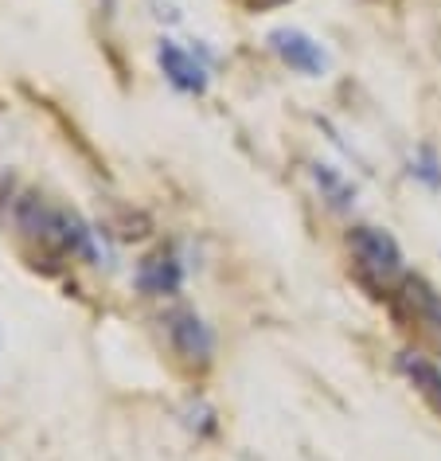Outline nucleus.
Here are the masks:
<instances>
[{"instance_id": "f257e3e1", "label": "nucleus", "mask_w": 441, "mask_h": 461, "mask_svg": "<svg viewBox=\"0 0 441 461\" xmlns=\"http://www.w3.org/2000/svg\"><path fill=\"white\" fill-rule=\"evenodd\" d=\"M356 255V267L375 282H394L402 274V250L399 243L387 235L382 227H356L352 239H347Z\"/></svg>"}, {"instance_id": "f03ea898", "label": "nucleus", "mask_w": 441, "mask_h": 461, "mask_svg": "<svg viewBox=\"0 0 441 461\" xmlns=\"http://www.w3.org/2000/svg\"><path fill=\"white\" fill-rule=\"evenodd\" d=\"M270 48L277 51V59L289 63L301 75H324V67H328V59H324V51H320V43L309 40L305 32H297V28H277V32H270Z\"/></svg>"}, {"instance_id": "7ed1b4c3", "label": "nucleus", "mask_w": 441, "mask_h": 461, "mask_svg": "<svg viewBox=\"0 0 441 461\" xmlns=\"http://www.w3.org/2000/svg\"><path fill=\"white\" fill-rule=\"evenodd\" d=\"M157 63H160V71H165V78L176 90H184V95H203L207 90V71H203V63L195 59L192 51H184L176 48L172 40H165L157 48Z\"/></svg>"}, {"instance_id": "20e7f679", "label": "nucleus", "mask_w": 441, "mask_h": 461, "mask_svg": "<svg viewBox=\"0 0 441 461\" xmlns=\"http://www.w3.org/2000/svg\"><path fill=\"white\" fill-rule=\"evenodd\" d=\"M168 340L184 360H207V352H212V332L192 309H180L168 317Z\"/></svg>"}, {"instance_id": "39448f33", "label": "nucleus", "mask_w": 441, "mask_h": 461, "mask_svg": "<svg viewBox=\"0 0 441 461\" xmlns=\"http://www.w3.org/2000/svg\"><path fill=\"white\" fill-rule=\"evenodd\" d=\"M180 282H184V270L168 250H157V255H148L141 267H137V285H141V294L165 297V294H176Z\"/></svg>"}, {"instance_id": "423d86ee", "label": "nucleus", "mask_w": 441, "mask_h": 461, "mask_svg": "<svg viewBox=\"0 0 441 461\" xmlns=\"http://www.w3.org/2000/svg\"><path fill=\"white\" fill-rule=\"evenodd\" d=\"M399 367L410 375V384L422 391L434 407H441V367H434L429 360H422V356H414V352H406L399 360Z\"/></svg>"}, {"instance_id": "0eeeda50", "label": "nucleus", "mask_w": 441, "mask_h": 461, "mask_svg": "<svg viewBox=\"0 0 441 461\" xmlns=\"http://www.w3.org/2000/svg\"><path fill=\"white\" fill-rule=\"evenodd\" d=\"M312 176H317V184H320V192L328 195V200L336 203V207H347L352 203V195H356V188L352 184H344L340 176H336V172L328 168V165H317L312 168Z\"/></svg>"}, {"instance_id": "6e6552de", "label": "nucleus", "mask_w": 441, "mask_h": 461, "mask_svg": "<svg viewBox=\"0 0 441 461\" xmlns=\"http://www.w3.org/2000/svg\"><path fill=\"white\" fill-rule=\"evenodd\" d=\"M410 172L418 180H426L429 188H441V165H437V157L429 153V149H422V153L410 160Z\"/></svg>"}]
</instances>
